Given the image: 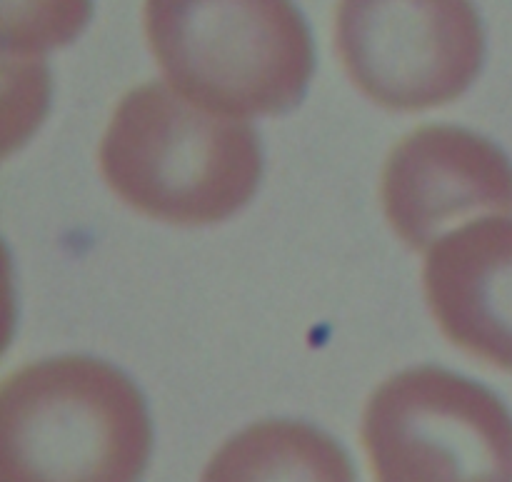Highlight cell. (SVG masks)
<instances>
[{"instance_id":"cell-5","label":"cell","mask_w":512,"mask_h":482,"mask_svg":"<svg viewBox=\"0 0 512 482\" xmlns=\"http://www.w3.org/2000/svg\"><path fill=\"white\" fill-rule=\"evenodd\" d=\"M335 48L360 93L415 113L468 90L485 40L470 0H340Z\"/></svg>"},{"instance_id":"cell-6","label":"cell","mask_w":512,"mask_h":482,"mask_svg":"<svg viewBox=\"0 0 512 482\" xmlns=\"http://www.w3.org/2000/svg\"><path fill=\"white\" fill-rule=\"evenodd\" d=\"M380 195L398 238L428 250L458 220L512 213V165L470 130L425 125L388 155Z\"/></svg>"},{"instance_id":"cell-4","label":"cell","mask_w":512,"mask_h":482,"mask_svg":"<svg viewBox=\"0 0 512 482\" xmlns=\"http://www.w3.org/2000/svg\"><path fill=\"white\" fill-rule=\"evenodd\" d=\"M363 445L375 482H512V415L450 370L385 380L365 408Z\"/></svg>"},{"instance_id":"cell-7","label":"cell","mask_w":512,"mask_h":482,"mask_svg":"<svg viewBox=\"0 0 512 482\" xmlns=\"http://www.w3.org/2000/svg\"><path fill=\"white\" fill-rule=\"evenodd\" d=\"M423 288L450 343L512 370V220H475L435 243Z\"/></svg>"},{"instance_id":"cell-8","label":"cell","mask_w":512,"mask_h":482,"mask_svg":"<svg viewBox=\"0 0 512 482\" xmlns=\"http://www.w3.org/2000/svg\"><path fill=\"white\" fill-rule=\"evenodd\" d=\"M200 482H355L333 438L295 420H265L230 438Z\"/></svg>"},{"instance_id":"cell-1","label":"cell","mask_w":512,"mask_h":482,"mask_svg":"<svg viewBox=\"0 0 512 482\" xmlns=\"http://www.w3.org/2000/svg\"><path fill=\"white\" fill-rule=\"evenodd\" d=\"M100 170L140 215L208 225L238 213L260 183L253 125L215 115L165 83L130 90L100 143Z\"/></svg>"},{"instance_id":"cell-3","label":"cell","mask_w":512,"mask_h":482,"mask_svg":"<svg viewBox=\"0 0 512 482\" xmlns=\"http://www.w3.org/2000/svg\"><path fill=\"white\" fill-rule=\"evenodd\" d=\"M145 38L175 93L228 118L300 103L313 40L290 0H145Z\"/></svg>"},{"instance_id":"cell-9","label":"cell","mask_w":512,"mask_h":482,"mask_svg":"<svg viewBox=\"0 0 512 482\" xmlns=\"http://www.w3.org/2000/svg\"><path fill=\"white\" fill-rule=\"evenodd\" d=\"M90 18V0H3L5 60L43 58L70 43Z\"/></svg>"},{"instance_id":"cell-2","label":"cell","mask_w":512,"mask_h":482,"mask_svg":"<svg viewBox=\"0 0 512 482\" xmlns=\"http://www.w3.org/2000/svg\"><path fill=\"white\" fill-rule=\"evenodd\" d=\"M150 443L140 390L95 358L25 365L0 390V482H138Z\"/></svg>"}]
</instances>
